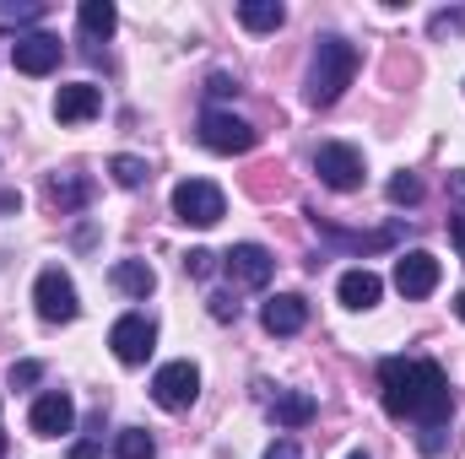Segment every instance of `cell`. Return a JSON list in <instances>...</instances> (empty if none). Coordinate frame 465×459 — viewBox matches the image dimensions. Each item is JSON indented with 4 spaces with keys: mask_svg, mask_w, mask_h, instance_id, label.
Segmentation results:
<instances>
[{
    "mask_svg": "<svg viewBox=\"0 0 465 459\" xmlns=\"http://www.w3.org/2000/svg\"><path fill=\"white\" fill-rule=\"evenodd\" d=\"M109 346H114V356L124 367H141L152 356V346H157V325L146 314H119L114 330H109Z\"/></svg>",
    "mask_w": 465,
    "mask_h": 459,
    "instance_id": "obj_8",
    "label": "cell"
},
{
    "mask_svg": "<svg viewBox=\"0 0 465 459\" xmlns=\"http://www.w3.org/2000/svg\"><path fill=\"white\" fill-rule=\"evenodd\" d=\"M314 173H320V184H331V190H357L362 184V151L347 146V141H325L320 151H314Z\"/></svg>",
    "mask_w": 465,
    "mask_h": 459,
    "instance_id": "obj_7",
    "label": "cell"
},
{
    "mask_svg": "<svg viewBox=\"0 0 465 459\" xmlns=\"http://www.w3.org/2000/svg\"><path fill=\"white\" fill-rule=\"evenodd\" d=\"M71 459H98V444H93V438H82V444H71Z\"/></svg>",
    "mask_w": 465,
    "mask_h": 459,
    "instance_id": "obj_32",
    "label": "cell"
},
{
    "mask_svg": "<svg viewBox=\"0 0 465 459\" xmlns=\"http://www.w3.org/2000/svg\"><path fill=\"white\" fill-rule=\"evenodd\" d=\"M33 303H38V319H44V325H71V319L82 314V303H76V281H71L60 265L38 270V281H33Z\"/></svg>",
    "mask_w": 465,
    "mask_h": 459,
    "instance_id": "obj_5",
    "label": "cell"
},
{
    "mask_svg": "<svg viewBox=\"0 0 465 459\" xmlns=\"http://www.w3.org/2000/svg\"><path fill=\"white\" fill-rule=\"evenodd\" d=\"M351 76H357V49H351L347 38H336V33H325L320 44H314V60H309V103L314 109H331L341 93L351 87Z\"/></svg>",
    "mask_w": 465,
    "mask_h": 459,
    "instance_id": "obj_2",
    "label": "cell"
},
{
    "mask_svg": "<svg viewBox=\"0 0 465 459\" xmlns=\"http://www.w3.org/2000/svg\"><path fill=\"white\" fill-rule=\"evenodd\" d=\"M265 459H303V449H298V438H276V444L265 449Z\"/></svg>",
    "mask_w": 465,
    "mask_h": 459,
    "instance_id": "obj_27",
    "label": "cell"
},
{
    "mask_svg": "<svg viewBox=\"0 0 465 459\" xmlns=\"http://www.w3.org/2000/svg\"><path fill=\"white\" fill-rule=\"evenodd\" d=\"M455 314H460V319H465V292H460V298H455Z\"/></svg>",
    "mask_w": 465,
    "mask_h": 459,
    "instance_id": "obj_34",
    "label": "cell"
},
{
    "mask_svg": "<svg viewBox=\"0 0 465 459\" xmlns=\"http://www.w3.org/2000/svg\"><path fill=\"white\" fill-rule=\"evenodd\" d=\"M0 459H5V438H0Z\"/></svg>",
    "mask_w": 465,
    "mask_h": 459,
    "instance_id": "obj_36",
    "label": "cell"
},
{
    "mask_svg": "<svg viewBox=\"0 0 465 459\" xmlns=\"http://www.w3.org/2000/svg\"><path fill=\"white\" fill-rule=\"evenodd\" d=\"M104 109V93L93 87V82H71V87H60V98H54V119L60 124H82V119H93Z\"/></svg>",
    "mask_w": 465,
    "mask_h": 459,
    "instance_id": "obj_14",
    "label": "cell"
},
{
    "mask_svg": "<svg viewBox=\"0 0 465 459\" xmlns=\"http://www.w3.org/2000/svg\"><path fill=\"white\" fill-rule=\"evenodd\" d=\"M450 238H455V249H460V265H465V217H450Z\"/></svg>",
    "mask_w": 465,
    "mask_h": 459,
    "instance_id": "obj_31",
    "label": "cell"
},
{
    "mask_svg": "<svg viewBox=\"0 0 465 459\" xmlns=\"http://www.w3.org/2000/svg\"><path fill=\"white\" fill-rule=\"evenodd\" d=\"M60 38L54 33H22L16 44H11V65L22 71V76H49L54 65H60Z\"/></svg>",
    "mask_w": 465,
    "mask_h": 459,
    "instance_id": "obj_11",
    "label": "cell"
},
{
    "mask_svg": "<svg viewBox=\"0 0 465 459\" xmlns=\"http://www.w3.org/2000/svg\"><path fill=\"white\" fill-rule=\"evenodd\" d=\"M16 206H22V195H16V190H5V195H0V211H16Z\"/></svg>",
    "mask_w": 465,
    "mask_h": 459,
    "instance_id": "obj_33",
    "label": "cell"
},
{
    "mask_svg": "<svg viewBox=\"0 0 465 459\" xmlns=\"http://www.w3.org/2000/svg\"><path fill=\"white\" fill-rule=\"evenodd\" d=\"M212 319H223V325H228V319H238V303H232L228 292H217V298H212Z\"/></svg>",
    "mask_w": 465,
    "mask_h": 459,
    "instance_id": "obj_28",
    "label": "cell"
},
{
    "mask_svg": "<svg viewBox=\"0 0 465 459\" xmlns=\"http://www.w3.org/2000/svg\"><path fill=\"white\" fill-rule=\"evenodd\" d=\"M260 325H265L271 336H298V330L309 325V303H303L298 292H276V298L260 308Z\"/></svg>",
    "mask_w": 465,
    "mask_h": 459,
    "instance_id": "obj_13",
    "label": "cell"
},
{
    "mask_svg": "<svg viewBox=\"0 0 465 459\" xmlns=\"http://www.w3.org/2000/svg\"><path fill=\"white\" fill-rule=\"evenodd\" d=\"M201 146L206 151H223V157H243V151L260 146V130L249 119L228 114V109H206L201 114Z\"/></svg>",
    "mask_w": 465,
    "mask_h": 459,
    "instance_id": "obj_4",
    "label": "cell"
},
{
    "mask_svg": "<svg viewBox=\"0 0 465 459\" xmlns=\"http://www.w3.org/2000/svg\"><path fill=\"white\" fill-rule=\"evenodd\" d=\"M433 38H455V33H465V5H450V11H433Z\"/></svg>",
    "mask_w": 465,
    "mask_h": 459,
    "instance_id": "obj_25",
    "label": "cell"
},
{
    "mask_svg": "<svg viewBox=\"0 0 465 459\" xmlns=\"http://www.w3.org/2000/svg\"><path fill=\"white\" fill-rule=\"evenodd\" d=\"M336 292H341V303H347V308H373V303H379V292H384V281H379L373 270H347V276L336 281Z\"/></svg>",
    "mask_w": 465,
    "mask_h": 459,
    "instance_id": "obj_18",
    "label": "cell"
},
{
    "mask_svg": "<svg viewBox=\"0 0 465 459\" xmlns=\"http://www.w3.org/2000/svg\"><path fill=\"white\" fill-rule=\"evenodd\" d=\"M228 93H238V82H232L228 71H217V76H212V98H228Z\"/></svg>",
    "mask_w": 465,
    "mask_h": 459,
    "instance_id": "obj_30",
    "label": "cell"
},
{
    "mask_svg": "<svg viewBox=\"0 0 465 459\" xmlns=\"http://www.w3.org/2000/svg\"><path fill=\"white\" fill-rule=\"evenodd\" d=\"M347 459H368V454H362V449H357V454H347Z\"/></svg>",
    "mask_w": 465,
    "mask_h": 459,
    "instance_id": "obj_35",
    "label": "cell"
},
{
    "mask_svg": "<svg viewBox=\"0 0 465 459\" xmlns=\"http://www.w3.org/2000/svg\"><path fill=\"white\" fill-rule=\"evenodd\" d=\"M109 281H114L124 298H152V287H157V270H152L146 259H119L114 270H109Z\"/></svg>",
    "mask_w": 465,
    "mask_h": 459,
    "instance_id": "obj_17",
    "label": "cell"
},
{
    "mask_svg": "<svg viewBox=\"0 0 465 459\" xmlns=\"http://www.w3.org/2000/svg\"><path fill=\"white\" fill-rule=\"evenodd\" d=\"M44 0H16V5H0V33H22L33 22H44Z\"/></svg>",
    "mask_w": 465,
    "mask_h": 459,
    "instance_id": "obj_21",
    "label": "cell"
},
{
    "mask_svg": "<svg viewBox=\"0 0 465 459\" xmlns=\"http://www.w3.org/2000/svg\"><path fill=\"white\" fill-rule=\"evenodd\" d=\"M109 173H114L119 190H141V184H146V162H141V157H124V151L109 157Z\"/></svg>",
    "mask_w": 465,
    "mask_h": 459,
    "instance_id": "obj_23",
    "label": "cell"
},
{
    "mask_svg": "<svg viewBox=\"0 0 465 459\" xmlns=\"http://www.w3.org/2000/svg\"><path fill=\"white\" fill-rule=\"evenodd\" d=\"M223 270H228L232 287H265V281L276 276V259H271V249H260V243H232L228 254H223Z\"/></svg>",
    "mask_w": 465,
    "mask_h": 459,
    "instance_id": "obj_10",
    "label": "cell"
},
{
    "mask_svg": "<svg viewBox=\"0 0 465 459\" xmlns=\"http://www.w3.org/2000/svg\"><path fill=\"white\" fill-rule=\"evenodd\" d=\"M38 378H44L38 362H16V367H11V384H38Z\"/></svg>",
    "mask_w": 465,
    "mask_h": 459,
    "instance_id": "obj_29",
    "label": "cell"
},
{
    "mask_svg": "<svg viewBox=\"0 0 465 459\" xmlns=\"http://www.w3.org/2000/svg\"><path fill=\"white\" fill-rule=\"evenodd\" d=\"M27 427H33L38 438H65V433L76 427L71 395H65V389H44V395L33 400V411H27Z\"/></svg>",
    "mask_w": 465,
    "mask_h": 459,
    "instance_id": "obj_9",
    "label": "cell"
},
{
    "mask_svg": "<svg viewBox=\"0 0 465 459\" xmlns=\"http://www.w3.org/2000/svg\"><path fill=\"white\" fill-rule=\"evenodd\" d=\"M93 200V179L87 173H49V206L54 211H82Z\"/></svg>",
    "mask_w": 465,
    "mask_h": 459,
    "instance_id": "obj_15",
    "label": "cell"
},
{
    "mask_svg": "<svg viewBox=\"0 0 465 459\" xmlns=\"http://www.w3.org/2000/svg\"><path fill=\"white\" fill-rule=\"evenodd\" d=\"M379 389H384V411L395 422H417V449L439 454L450 411H455L444 367L428 362V356H384L379 362Z\"/></svg>",
    "mask_w": 465,
    "mask_h": 459,
    "instance_id": "obj_1",
    "label": "cell"
},
{
    "mask_svg": "<svg viewBox=\"0 0 465 459\" xmlns=\"http://www.w3.org/2000/svg\"><path fill=\"white\" fill-rule=\"evenodd\" d=\"M433 287H439V259L428 254V249H411V254H401L395 259V292L401 298H433Z\"/></svg>",
    "mask_w": 465,
    "mask_h": 459,
    "instance_id": "obj_12",
    "label": "cell"
},
{
    "mask_svg": "<svg viewBox=\"0 0 465 459\" xmlns=\"http://www.w3.org/2000/svg\"><path fill=\"white\" fill-rule=\"evenodd\" d=\"M173 217L190 222V228H217L228 217V195L212 184V179H184L173 190Z\"/></svg>",
    "mask_w": 465,
    "mask_h": 459,
    "instance_id": "obj_3",
    "label": "cell"
},
{
    "mask_svg": "<svg viewBox=\"0 0 465 459\" xmlns=\"http://www.w3.org/2000/svg\"><path fill=\"white\" fill-rule=\"evenodd\" d=\"M390 200H395V206H417V200H422V179H417V173H395V179H390Z\"/></svg>",
    "mask_w": 465,
    "mask_h": 459,
    "instance_id": "obj_24",
    "label": "cell"
},
{
    "mask_svg": "<svg viewBox=\"0 0 465 459\" xmlns=\"http://www.w3.org/2000/svg\"><path fill=\"white\" fill-rule=\"evenodd\" d=\"M238 22H243L249 33H276V27L287 22V5H282V0H243V5H238Z\"/></svg>",
    "mask_w": 465,
    "mask_h": 459,
    "instance_id": "obj_19",
    "label": "cell"
},
{
    "mask_svg": "<svg viewBox=\"0 0 465 459\" xmlns=\"http://www.w3.org/2000/svg\"><path fill=\"white\" fill-rule=\"evenodd\" d=\"M212 270H217V254H212V249H190V254H184V276L201 281V276H212Z\"/></svg>",
    "mask_w": 465,
    "mask_h": 459,
    "instance_id": "obj_26",
    "label": "cell"
},
{
    "mask_svg": "<svg viewBox=\"0 0 465 459\" xmlns=\"http://www.w3.org/2000/svg\"><path fill=\"white\" fill-rule=\"evenodd\" d=\"M271 422H282V427H309V422H314V395H303V389H276Z\"/></svg>",
    "mask_w": 465,
    "mask_h": 459,
    "instance_id": "obj_16",
    "label": "cell"
},
{
    "mask_svg": "<svg viewBox=\"0 0 465 459\" xmlns=\"http://www.w3.org/2000/svg\"><path fill=\"white\" fill-rule=\"evenodd\" d=\"M114 454L119 459H152V454H157V438H152L146 427H119Z\"/></svg>",
    "mask_w": 465,
    "mask_h": 459,
    "instance_id": "obj_22",
    "label": "cell"
},
{
    "mask_svg": "<svg viewBox=\"0 0 465 459\" xmlns=\"http://www.w3.org/2000/svg\"><path fill=\"white\" fill-rule=\"evenodd\" d=\"M201 395V367L195 362H163L157 378H152V400L163 411H190Z\"/></svg>",
    "mask_w": 465,
    "mask_h": 459,
    "instance_id": "obj_6",
    "label": "cell"
},
{
    "mask_svg": "<svg viewBox=\"0 0 465 459\" xmlns=\"http://www.w3.org/2000/svg\"><path fill=\"white\" fill-rule=\"evenodd\" d=\"M76 16H82V33L93 38V49L114 33V22H119V11L109 5V0H82V11H76Z\"/></svg>",
    "mask_w": 465,
    "mask_h": 459,
    "instance_id": "obj_20",
    "label": "cell"
}]
</instances>
